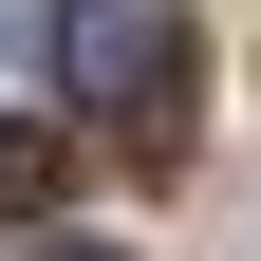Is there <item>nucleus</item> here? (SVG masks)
<instances>
[{
	"label": "nucleus",
	"mask_w": 261,
	"mask_h": 261,
	"mask_svg": "<svg viewBox=\"0 0 261 261\" xmlns=\"http://www.w3.org/2000/svg\"><path fill=\"white\" fill-rule=\"evenodd\" d=\"M187 75H205L187 0H56V93L112 130L130 168H168V149H187Z\"/></svg>",
	"instance_id": "nucleus-1"
},
{
	"label": "nucleus",
	"mask_w": 261,
	"mask_h": 261,
	"mask_svg": "<svg viewBox=\"0 0 261 261\" xmlns=\"http://www.w3.org/2000/svg\"><path fill=\"white\" fill-rule=\"evenodd\" d=\"M38 205H56V130H38V112H0V224H38Z\"/></svg>",
	"instance_id": "nucleus-2"
},
{
	"label": "nucleus",
	"mask_w": 261,
	"mask_h": 261,
	"mask_svg": "<svg viewBox=\"0 0 261 261\" xmlns=\"http://www.w3.org/2000/svg\"><path fill=\"white\" fill-rule=\"evenodd\" d=\"M19 261H130V243H75V224H38V243H19Z\"/></svg>",
	"instance_id": "nucleus-3"
}]
</instances>
